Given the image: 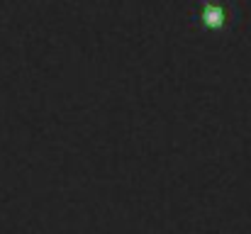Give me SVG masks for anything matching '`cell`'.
Segmentation results:
<instances>
[{
	"instance_id": "obj_1",
	"label": "cell",
	"mask_w": 251,
	"mask_h": 234,
	"mask_svg": "<svg viewBox=\"0 0 251 234\" xmlns=\"http://www.w3.org/2000/svg\"><path fill=\"white\" fill-rule=\"evenodd\" d=\"M222 20H225V12H222L220 7L210 5V7L205 10V25H207V27H220Z\"/></svg>"
}]
</instances>
